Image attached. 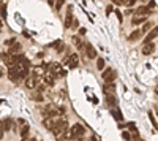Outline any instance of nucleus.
Instances as JSON below:
<instances>
[{
  "label": "nucleus",
  "mask_w": 158,
  "mask_h": 141,
  "mask_svg": "<svg viewBox=\"0 0 158 141\" xmlns=\"http://www.w3.org/2000/svg\"><path fill=\"white\" fill-rule=\"evenodd\" d=\"M52 133H54L56 139L57 141H63L65 138H70L68 135V122L65 121V119H60L54 124V127H52Z\"/></svg>",
  "instance_id": "f257e3e1"
},
{
  "label": "nucleus",
  "mask_w": 158,
  "mask_h": 141,
  "mask_svg": "<svg viewBox=\"0 0 158 141\" xmlns=\"http://www.w3.org/2000/svg\"><path fill=\"white\" fill-rule=\"evenodd\" d=\"M48 73H51L54 78H62V76H65L63 67L60 65V63H56V62H52V63L48 65Z\"/></svg>",
  "instance_id": "f03ea898"
},
{
  "label": "nucleus",
  "mask_w": 158,
  "mask_h": 141,
  "mask_svg": "<svg viewBox=\"0 0 158 141\" xmlns=\"http://www.w3.org/2000/svg\"><path fill=\"white\" fill-rule=\"evenodd\" d=\"M84 133H85V130H84V127L81 124H74L70 129V132H68L70 138H81Z\"/></svg>",
  "instance_id": "7ed1b4c3"
},
{
  "label": "nucleus",
  "mask_w": 158,
  "mask_h": 141,
  "mask_svg": "<svg viewBox=\"0 0 158 141\" xmlns=\"http://www.w3.org/2000/svg\"><path fill=\"white\" fill-rule=\"evenodd\" d=\"M38 83H40V78H38V75H29L27 78H25V87L27 89H35V87H38Z\"/></svg>",
  "instance_id": "20e7f679"
},
{
  "label": "nucleus",
  "mask_w": 158,
  "mask_h": 141,
  "mask_svg": "<svg viewBox=\"0 0 158 141\" xmlns=\"http://www.w3.org/2000/svg\"><path fill=\"white\" fill-rule=\"evenodd\" d=\"M115 78H117V75H115V71L112 68H106V70H104V73H103L104 83H114Z\"/></svg>",
  "instance_id": "39448f33"
},
{
  "label": "nucleus",
  "mask_w": 158,
  "mask_h": 141,
  "mask_svg": "<svg viewBox=\"0 0 158 141\" xmlns=\"http://www.w3.org/2000/svg\"><path fill=\"white\" fill-rule=\"evenodd\" d=\"M73 5H70L68 8H67V16H65V29H70L71 27V24H73Z\"/></svg>",
  "instance_id": "423d86ee"
},
{
  "label": "nucleus",
  "mask_w": 158,
  "mask_h": 141,
  "mask_svg": "<svg viewBox=\"0 0 158 141\" xmlns=\"http://www.w3.org/2000/svg\"><path fill=\"white\" fill-rule=\"evenodd\" d=\"M57 113H59V108L54 106V105H48V106L43 109V114H44L46 118H54Z\"/></svg>",
  "instance_id": "0eeeda50"
},
{
  "label": "nucleus",
  "mask_w": 158,
  "mask_h": 141,
  "mask_svg": "<svg viewBox=\"0 0 158 141\" xmlns=\"http://www.w3.org/2000/svg\"><path fill=\"white\" fill-rule=\"evenodd\" d=\"M79 65V57H77V54H71L70 57H68V60H67V67L68 68H76Z\"/></svg>",
  "instance_id": "6e6552de"
},
{
  "label": "nucleus",
  "mask_w": 158,
  "mask_h": 141,
  "mask_svg": "<svg viewBox=\"0 0 158 141\" xmlns=\"http://www.w3.org/2000/svg\"><path fill=\"white\" fill-rule=\"evenodd\" d=\"M103 92H104V95H115V86L112 84V83H106L104 84V87H103Z\"/></svg>",
  "instance_id": "1a4fd4ad"
},
{
  "label": "nucleus",
  "mask_w": 158,
  "mask_h": 141,
  "mask_svg": "<svg viewBox=\"0 0 158 141\" xmlns=\"http://www.w3.org/2000/svg\"><path fill=\"white\" fill-rule=\"evenodd\" d=\"M43 75H44V76H43V84H44V86H54V83H56L54 76H52L51 73H48V71H44Z\"/></svg>",
  "instance_id": "9d476101"
},
{
  "label": "nucleus",
  "mask_w": 158,
  "mask_h": 141,
  "mask_svg": "<svg viewBox=\"0 0 158 141\" xmlns=\"http://www.w3.org/2000/svg\"><path fill=\"white\" fill-rule=\"evenodd\" d=\"M153 51H155V43H146L142 46V54L144 56H150Z\"/></svg>",
  "instance_id": "9b49d317"
},
{
  "label": "nucleus",
  "mask_w": 158,
  "mask_h": 141,
  "mask_svg": "<svg viewBox=\"0 0 158 141\" xmlns=\"http://www.w3.org/2000/svg\"><path fill=\"white\" fill-rule=\"evenodd\" d=\"M149 16H142V15H135L133 19H131V24H135V25H139L142 22H146Z\"/></svg>",
  "instance_id": "f8f14e48"
},
{
  "label": "nucleus",
  "mask_w": 158,
  "mask_h": 141,
  "mask_svg": "<svg viewBox=\"0 0 158 141\" xmlns=\"http://www.w3.org/2000/svg\"><path fill=\"white\" fill-rule=\"evenodd\" d=\"M8 78H10V81H13V83H19V81H21L19 75L15 71V68H10V70H8Z\"/></svg>",
  "instance_id": "ddd939ff"
},
{
  "label": "nucleus",
  "mask_w": 158,
  "mask_h": 141,
  "mask_svg": "<svg viewBox=\"0 0 158 141\" xmlns=\"http://www.w3.org/2000/svg\"><path fill=\"white\" fill-rule=\"evenodd\" d=\"M22 51V46L19 45V43H15V45H11V48L8 49V54H11V56H16L18 53H21Z\"/></svg>",
  "instance_id": "4468645a"
},
{
  "label": "nucleus",
  "mask_w": 158,
  "mask_h": 141,
  "mask_svg": "<svg viewBox=\"0 0 158 141\" xmlns=\"http://www.w3.org/2000/svg\"><path fill=\"white\" fill-rule=\"evenodd\" d=\"M85 53H87V56L90 59H95L97 57V51H95V48L92 46V45H85Z\"/></svg>",
  "instance_id": "2eb2a0df"
},
{
  "label": "nucleus",
  "mask_w": 158,
  "mask_h": 141,
  "mask_svg": "<svg viewBox=\"0 0 158 141\" xmlns=\"http://www.w3.org/2000/svg\"><path fill=\"white\" fill-rule=\"evenodd\" d=\"M2 127H3V132L11 130V129H13V121H11V119H5V121H2Z\"/></svg>",
  "instance_id": "dca6fc26"
},
{
  "label": "nucleus",
  "mask_w": 158,
  "mask_h": 141,
  "mask_svg": "<svg viewBox=\"0 0 158 141\" xmlns=\"http://www.w3.org/2000/svg\"><path fill=\"white\" fill-rule=\"evenodd\" d=\"M73 45H74L77 49H82V48H84V43H82V40H81V38H79L77 35H76V36H73Z\"/></svg>",
  "instance_id": "f3484780"
},
{
  "label": "nucleus",
  "mask_w": 158,
  "mask_h": 141,
  "mask_svg": "<svg viewBox=\"0 0 158 141\" xmlns=\"http://www.w3.org/2000/svg\"><path fill=\"white\" fill-rule=\"evenodd\" d=\"M155 38H156V27L149 33V36L146 38V40H144V45H146V43H152V40H155Z\"/></svg>",
  "instance_id": "a211bd4d"
},
{
  "label": "nucleus",
  "mask_w": 158,
  "mask_h": 141,
  "mask_svg": "<svg viewBox=\"0 0 158 141\" xmlns=\"http://www.w3.org/2000/svg\"><path fill=\"white\" fill-rule=\"evenodd\" d=\"M54 124H56V121L52 119V118H46L44 119V127L48 130H52V127H54Z\"/></svg>",
  "instance_id": "6ab92c4d"
},
{
  "label": "nucleus",
  "mask_w": 158,
  "mask_h": 141,
  "mask_svg": "<svg viewBox=\"0 0 158 141\" xmlns=\"http://www.w3.org/2000/svg\"><path fill=\"white\" fill-rule=\"evenodd\" d=\"M141 36H142V32H141V30H135L133 33L128 36V40H130V41H135V40H138V38H141Z\"/></svg>",
  "instance_id": "aec40b11"
},
{
  "label": "nucleus",
  "mask_w": 158,
  "mask_h": 141,
  "mask_svg": "<svg viewBox=\"0 0 158 141\" xmlns=\"http://www.w3.org/2000/svg\"><path fill=\"white\" fill-rule=\"evenodd\" d=\"M136 15H142V16H149L150 15V11L147 10V6H139L136 10Z\"/></svg>",
  "instance_id": "412c9836"
},
{
  "label": "nucleus",
  "mask_w": 158,
  "mask_h": 141,
  "mask_svg": "<svg viewBox=\"0 0 158 141\" xmlns=\"http://www.w3.org/2000/svg\"><path fill=\"white\" fill-rule=\"evenodd\" d=\"M29 130H30L29 124H24V125H22V130H21V136L25 138V136H27V133H29Z\"/></svg>",
  "instance_id": "4be33fe9"
},
{
  "label": "nucleus",
  "mask_w": 158,
  "mask_h": 141,
  "mask_svg": "<svg viewBox=\"0 0 158 141\" xmlns=\"http://www.w3.org/2000/svg\"><path fill=\"white\" fill-rule=\"evenodd\" d=\"M32 100H35V101H43L44 98H43L41 92H33V94H32Z\"/></svg>",
  "instance_id": "5701e85b"
},
{
  "label": "nucleus",
  "mask_w": 158,
  "mask_h": 141,
  "mask_svg": "<svg viewBox=\"0 0 158 141\" xmlns=\"http://www.w3.org/2000/svg\"><path fill=\"white\" fill-rule=\"evenodd\" d=\"M112 118H115L117 121H122L123 116H122V113L118 111V109H112Z\"/></svg>",
  "instance_id": "b1692460"
},
{
  "label": "nucleus",
  "mask_w": 158,
  "mask_h": 141,
  "mask_svg": "<svg viewBox=\"0 0 158 141\" xmlns=\"http://www.w3.org/2000/svg\"><path fill=\"white\" fill-rule=\"evenodd\" d=\"M136 2H138V0H122V5H125V6H133Z\"/></svg>",
  "instance_id": "393cba45"
},
{
  "label": "nucleus",
  "mask_w": 158,
  "mask_h": 141,
  "mask_svg": "<svg viewBox=\"0 0 158 141\" xmlns=\"http://www.w3.org/2000/svg\"><path fill=\"white\" fill-rule=\"evenodd\" d=\"M63 3H65V0H56V10L59 11V10H62V6H63Z\"/></svg>",
  "instance_id": "a878e982"
},
{
  "label": "nucleus",
  "mask_w": 158,
  "mask_h": 141,
  "mask_svg": "<svg viewBox=\"0 0 158 141\" xmlns=\"http://www.w3.org/2000/svg\"><path fill=\"white\" fill-rule=\"evenodd\" d=\"M108 105H115V97L114 95H108Z\"/></svg>",
  "instance_id": "bb28decb"
},
{
  "label": "nucleus",
  "mask_w": 158,
  "mask_h": 141,
  "mask_svg": "<svg viewBox=\"0 0 158 141\" xmlns=\"http://www.w3.org/2000/svg\"><path fill=\"white\" fill-rule=\"evenodd\" d=\"M128 127H130V130L133 132V133H135V136H136V135H138V132H136V125H135L133 122H130V124H128Z\"/></svg>",
  "instance_id": "cd10ccee"
},
{
  "label": "nucleus",
  "mask_w": 158,
  "mask_h": 141,
  "mask_svg": "<svg viewBox=\"0 0 158 141\" xmlns=\"http://www.w3.org/2000/svg\"><path fill=\"white\" fill-rule=\"evenodd\" d=\"M97 67H98V70H103V68H104V60H103V59H98Z\"/></svg>",
  "instance_id": "c85d7f7f"
},
{
  "label": "nucleus",
  "mask_w": 158,
  "mask_h": 141,
  "mask_svg": "<svg viewBox=\"0 0 158 141\" xmlns=\"http://www.w3.org/2000/svg\"><path fill=\"white\" fill-rule=\"evenodd\" d=\"M3 135H5V132H3V127H2V122H0V139L3 138Z\"/></svg>",
  "instance_id": "c756f323"
},
{
  "label": "nucleus",
  "mask_w": 158,
  "mask_h": 141,
  "mask_svg": "<svg viewBox=\"0 0 158 141\" xmlns=\"http://www.w3.org/2000/svg\"><path fill=\"white\" fill-rule=\"evenodd\" d=\"M149 29H150V24H149V22H147V24H146V25H144V29H142V30H141V32H147V30H149Z\"/></svg>",
  "instance_id": "7c9ffc66"
},
{
  "label": "nucleus",
  "mask_w": 158,
  "mask_h": 141,
  "mask_svg": "<svg viewBox=\"0 0 158 141\" xmlns=\"http://www.w3.org/2000/svg\"><path fill=\"white\" fill-rule=\"evenodd\" d=\"M123 138H125V139H131V136H130V133H128V132H125V133H123Z\"/></svg>",
  "instance_id": "2f4dec72"
},
{
  "label": "nucleus",
  "mask_w": 158,
  "mask_h": 141,
  "mask_svg": "<svg viewBox=\"0 0 158 141\" xmlns=\"http://www.w3.org/2000/svg\"><path fill=\"white\" fill-rule=\"evenodd\" d=\"M112 3H115V5H122V0H112Z\"/></svg>",
  "instance_id": "473e14b6"
},
{
  "label": "nucleus",
  "mask_w": 158,
  "mask_h": 141,
  "mask_svg": "<svg viewBox=\"0 0 158 141\" xmlns=\"http://www.w3.org/2000/svg\"><path fill=\"white\" fill-rule=\"evenodd\" d=\"M48 3H49L51 6H54V3H56V0H48Z\"/></svg>",
  "instance_id": "72a5a7b5"
},
{
  "label": "nucleus",
  "mask_w": 158,
  "mask_h": 141,
  "mask_svg": "<svg viewBox=\"0 0 158 141\" xmlns=\"http://www.w3.org/2000/svg\"><path fill=\"white\" fill-rule=\"evenodd\" d=\"M115 15H117V18H118V21H122V15L118 11H115Z\"/></svg>",
  "instance_id": "f704fd0d"
},
{
  "label": "nucleus",
  "mask_w": 158,
  "mask_h": 141,
  "mask_svg": "<svg viewBox=\"0 0 158 141\" xmlns=\"http://www.w3.org/2000/svg\"><path fill=\"white\" fill-rule=\"evenodd\" d=\"M2 76H3V70H2V68H0V78H2Z\"/></svg>",
  "instance_id": "c9c22d12"
},
{
  "label": "nucleus",
  "mask_w": 158,
  "mask_h": 141,
  "mask_svg": "<svg viewBox=\"0 0 158 141\" xmlns=\"http://www.w3.org/2000/svg\"><path fill=\"white\" fill-rule=\"evenodd\" d=\"M29 141H38V139H36V138H30Z\"/></svg>",
  "instance_id": "e433bc0d"
},
{
  "label": "nucleus",
  "mask_w": 158,
  "mask_h": 141,
  "mask_svg": "<svg viewBox=\"0 0 158 141\" xmlns=\"http://www.w3.org/2000/svg\"><path fill=\"white\" fill-rule=\"evenodd\" d=\"M22 141H29V139H25V138H22Z\"/></svg>",
  "instance_id": "4c0bfd02"
}]
</instances>
